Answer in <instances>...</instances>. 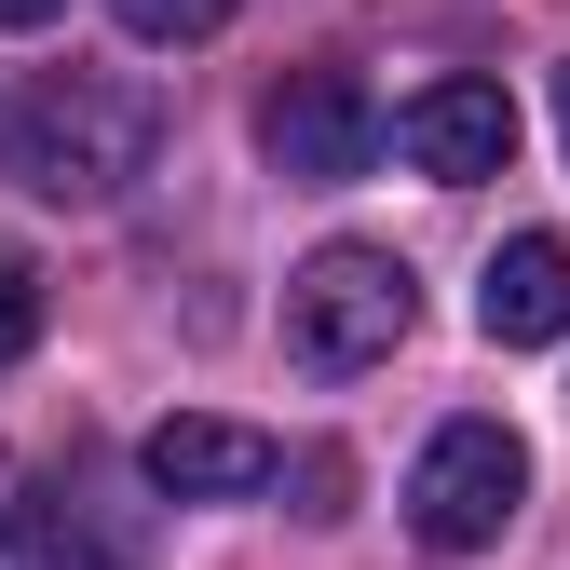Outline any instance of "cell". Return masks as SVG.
I'll list each match as a JSON object with an SVG mask.
<instances>
[{"instance_id": "obj_5", "label": "cell", "mask_w": 570, "mask_h": 570, "mask_svg": "<svg viewBox=\"0 0 570 570\" xmlns=\"http://www.w3.org/2000/svg\"><path fill=\"white\" fill-rule=\"evenodd\" d=\"M381 150H407L421 177H449V190H462V177H503V164H517V96H503V82H421V96L381 122Z\"/></svg>"}, {"instance_id": "obj_12", "label": "cell", "mask_w": 570, "mask_h": 570, "mask_svg": "<svg viewBox=\"0 0 570 570\" xmlns=\"http://www.w3.org/2000/svg\"><path fill=\"white\" fill-rule=\"evenodd\" d=\"M557 136H570V68H557Z\"/></svg>"}, {"instance_id": "obj_1", "label": "cell", "mask_w": 570, "mask_h": 570, "mask_svg": "<svg viewBox=\"0 0 570 570\" xmlns=\"http://www.w3.org/2000/svg\"><path fill=\"white\" fill-rule=\"evenodd\" d=\"M150 150H164V96L109 82V68L28 82L14 109H0V177L41 190V204H109L122 177H150Z\"/></svg>"}, {"instance_id": "obj_8", "label": "cell", "mask_w": 570, "mask_h": 570, "mask_svg": "<svg viewBox=\"0 0 570 570\" xmlns=\"http://www.w3.org/2000/svg\"><path fill=\"white\" fill-rule=\"evenodd\" d=\"M109 14H122L136 41H218V28L245 14V0H109Z\"/></svg>"}, {"instance_id": "obj_4", "label": "cell", "mask_w": 570, "mask_h": 570, "mask_svg": "<svg viewBox=\"0 0 570 570\" xmlns=\"http://www.w3.org/2000/svg\"><path fill=\"white\" fill-rule=\"evenodd\" d=\"M381 96L353 82V68H285V82L258 96V150L285 164V177H313V190H340V177H367L381 164Z\"/></svg>"}, {"instance_id": "obj_2", "label": "cell", "mask_w": 570, "mask_h": 570, "mask_svg": "<svg viewBox=\"0 0 570 570\" xmlns=\"http://www.w3.org/2000/svg\"><path fill=\"white\" fill-rule=\"evenodd\" d=\"M421 326V285L394 245H313L299 285H285V353H299L313 381H367L394 367V340Z\"/></svg>"}, {"instance_id": "obj_6", "label": "cell", "mask_w": 570, "mask_h": 570, "mask_svg": "<svg viewBox=\"0 0 570 570\" xmlns=\"http://www.w3.org/2000/svg\"><path fill=\"white\" fill-rule=\"evenodd\" d=\"M136 475H150L164 503H258V489L285 475V449L258 435V421H218V407H177V421H150V449H136Z\"/></svg>"}, {"instance_id": "obj_9", "label": "cell", "mask_w": 570, "mask_h": 570, "mask_svg": "<svg viewBox=\"0 0 570 570\" xmlns=\"http://www.w3.org/2000/svg\"><path fill=\"white\" fill-rule=\"evenodd\" d=\"M28 340H41V258H14V245H0V381L28 367Z\"/></svg>"}, {"instance_id": "obj_10", "label": "cell", "mask_w": 570, "mask_h": 570, "mask_svg": "<svg viewBox=\"0 0 570 570\" xmlns=\"http://www.w3.org/2000/svg\"><path fill=\"white\" fill-rule=\"evenodd\" d=\"M55 557H68L55 503H14V475H0V570H55Z\"/></svg>"}, {"instance_id": "obj_7", "label": "cell", "mask_w": 570, "mask_h": 570, "mask_svg": "<svg viewBox=\"0 0 570 570\" xmlns=\"http://www.w3.org/2000/svg\"><path fill=\"white\" fill-rule=\"evenodd\" d=\"M475 326L503 340V353L570 340V245H557V232H517L503 258H489V285H475Z\"/></svg>"}, {"instance_id": "obj_11", "label": "cell", "mask_w": 570, "mask_h": 570, "mask_svg": "<svg viewBox=\"0 0 570 570\" xmlns=\"http://www.w3.org/2000/svg\"><path fill=\"white\" fill-rule=\"evenodd\" d=\"M55 14H68V0H0V28H14V41H28V28H55Z\"/></svg>"}, {"instance_id": "obj_3", "label": "cell", "mask_w": 570, "mask_h": 570, "mask_svg": "<svg viewBox=\"0 0 570 570\" xmlns=\"http://www.w3.org/2000/svg\"><path fill=\"white\" fill-rule=\"evenodd\" d=\"M530 503V449H517V421H449L435 449L407 462V530L435 543V557H475V543H503V517Z\"/></svg>"}]
</instances>
